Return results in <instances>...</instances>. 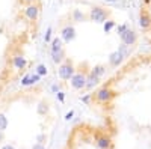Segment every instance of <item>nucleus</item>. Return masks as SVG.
<instances>
[{"label": "nucleus", "mask_w": 151, "mask_h": 149, "mask_svg": "<svg viewBox=\"0 0 151 149\" xmlns=\"http://www.w3.org/2000/svg\"><path fill=\"white\" fill-rule=\"evenodd\" d=\"M89 106L116 142L151 148V51L129 56L89 95Z\"/></svg>", "instance_id": "nucleus-1"}, {"label": "nucleus", "mask_w": 151, "mask_h": 149, "mask_svg": "<svg viewBox=\"0 0 151 149\" xmlns=\"http://www.w3.org/2000/svg\"><path fill=\"white\" fill-rule=\"evenodd\" d=\"M137 27L142 39L151 47V0H139L137 3Z\"/></svg>", "instance_id": "nucleus-2"}]
</instances>
